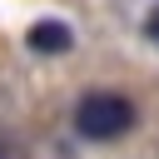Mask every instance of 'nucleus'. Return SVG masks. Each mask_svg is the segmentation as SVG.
Segmentation results:
<instances>
[{"label": "nucleus", "mask_w": 159, "mask_h": 159, "mask_svg": "<svg viewBox=\"0 0 159 159\" xmlns=\"http://www.w3.org/2000/svg\"><path fill=\"white\" fill-rule=\"evenodd\" d=\"M134 119H139L134 104L124 94H114V89H94V94H84L75 104V129H80V139H94V144H109V139L129 134Z\"/></svg>", "instance_id": "1"}, {"label": "nucleus", "mask_w": 159, "mask_h": 159, "mask_svg": "<svg viewBox=\"0 0 159 159\" xmlns=\"http://www.w3.org/2000/svg\"><path fill=\"white\" fill-rule=\"evenodd\" d=\"M25 45H30L35 55H65V50L75 45V30H70L65 20H35V25L25 30Z\"/></svg>", "instance_id": "2"}, {"label": "nucleus", "mask_w": 159, "mask_h": 159, "mask_svg": "<svg viewBox=\"0 0 159 159\" xmlns=\"http://www.w3.org/2000/svg\"><path fill=\"white\" fill-rule=\"evenodd\" d=\"M0 159H25V149H20V139H10L5 129H0Z\"/></svg>", "instance_id": "3"}, {"label": "nucleus", "mask_w": 159, "mask_h": 159, "mask_svg": "<svg viewBox=\"0 0 159 159\" xmlns=\"http://www.w3.org/2000/svg\"><path fill=\"white\" fill-rule=\"evenodd\" d=\"M144 35H149V45H159V5L144 15Z\"/></svg>", "instance_id": "4"}]
</instances>
